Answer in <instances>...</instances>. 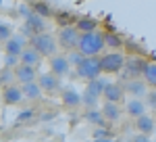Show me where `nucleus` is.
<instances>
[{"label":"nucleus","mask_w":156,"mask_h":142,"mask_svg":"<svg viewBox=\"0 0 156 142\" xmlns=\"http://www.w3.org/2000/svg\"><path fill=\"white\" fill-rule=\"evenodd\" d=\"M106 46L104 42V34L100 32H92V34H83L79 38V44H77V50L83 54V57H96L102 52V48Z\"/></svg>","instance_id":"nucleus-1"},{"label":"nucleus","mask_w":156,"mask_h":142,"mask_svg":"<svg viewBox=\"0 0 156 142\" xmlns=\"http://www.w3.org/2000/svg\"><path fill=\"white\" fill-rule=\"evenodd\" d=\"M31 48H36L40 54L44 57H54L56 54V40L52 38L50 34H37V36H31Z\"/></svg>","instance_id":"nucleus-2"},{"label":"nucleus","mask_w":156,"mask_h":142,"mask_svg":"<svg viewBox=\"0 0 156 142\" xmlns=\"http://www.w3.org/2000/svg\"><path fill=\"white\" fill-rule=\"evenodd\" d=\"M100 73H102V65H100V59L98 57H85V61L77 67V75L87 80V82L98 80Z\"/></svg>","instance_id":"nucleus-3"},{"label":"nucleus","mask_w":156,"mask_h":142,"mask_svg":"<svg viewBox=\"0 0 156 142\" xmlns=\"http://www.w3.org/2000/svg\"><path fill=\"white\" fill-rule=\"evenodd\" d=\"M125 54L123 52H108L100 59V65H102V71L106 73H119L125 67Z\"/></svg>","instance_id":"nucleus-4"},{"label":"nucleus","mask_w":156,"mask_h":142,"mask_svg":"<svg viewBox=\"0 0 156 142\" xmlns=\"http://www.w3.org/2000/svg\"><path fill=\"white\" fill-rule=\"evenodd\" d=\"M79 38H81V34L77 32V27L75 25H69V27H60L56 40H58V44L62 48L73 50V48H77V44H79Z\"/></svg>","instance_id":"nucleus-5"},{"label":"nucleus","mask_w":156,"mask_h":142,"mask_svg":"<svg viewBox=\"0 0 156 142\" xmlns=\"http://www.w3.org/2000/svg\"><path fill=\"white\" fill-rule=\"evenodd\" d=\"M146 69V61H142L140 57H129L125 61V67H123V75L129 80H140V75H144Z\"/></svg>","instance_id":"nucleus-6"},{"label":"nucleus","mask_w":156,"mask_h":142,"mask_svg":"<svg viewBox=\"0 0 156 142\" xmlns=\"http://www.w3.org/2000/svg\"><path fill=\"white\" fill-rule=\"evenodd\" d=\"M71 69V63L67 57H62V54H54V57H50V73L52 75H56V77H62V75H67Z\"/></svg>","instance_id":"nucleus-7"},{"label":"nucleus","mask_w":156,"mask_h":142,"mask_svg":"<svg viewBox=\"0 0 156 142\" xmlns=\"http://www.w3.org/2000/svg\"><path fill=\"white\" fill-rule=\"evenodd\" d=\"M25 48L27 46H25V38L23 36H12L11 40L4 42V50H6L9 57H17V59H19V57L23 54Z\"/></svg>","instance_id":"nucleus-8"},{"label":"nucleus","mask_w":156,"mask_h":142,"mask_svg":"<svg viewBox=\"0 0 156 142\" xmlns=\"http://www.w3.org/2000/svg\"><path fill=\"white\" fill-rule=\"evenodd\" d=\"M36 67H29V65H17V69H15V80L23 86L36 82Z\"/></svg>","instance_id":"nucleus-9"},{"label":"nucleus","mask_w":156,"mask_h":142,"mask_svg":"<svg viewBox=\"0 0 156 142\" xmlns=\"http://www.w3.org/2000/svg\"><path fill=\"white\" fill-rule=\"evenodd\" d=\"M44 27H46V23H44V19H42L40 15L29 13V15L25 17V29H27V32H31L34 36L44 34Z\"/></svg>","instance_id":"nucleus-10"},{"label":"nucleus","mask_w":156,"mask_h":142,"mask_svg":"<svg viewBox=\"0 0 156 142\" xmlns=\"http://www.w3.org/2000/svg\"><path fill=\"white\" fill-rule=\"evenodd\" d=\"M40 88H42V92H48V94H54L56 90H60V82L56 75H52V73H44V75H40Z\"/></svg>","instance_id":"nucleus-11"},{"label":"nucleus","mask_w":156,"mask_h":142,"mask_svg":"<svg viewBox=\"0 0 156 142\" xmlns=\"http://www.w3.org/2000/svg\"><path fill=\"white\" fill-rule=\"evenodd\" d=\"M23 98H25L23 90H21L19 86H6V88L2 90V100H4L6 105H19Z\"/></svg>","instance_id":"nucleus-12"},{"label":"nucleus","mask_w":156,"mask_h":142,"mask_svg":"<svg viewBox=\"0 0 156 142\" xmlns=\"http://www.w3.org/2000/svg\"><path fill=\"white\" fill-rule=\"evenodd\" d=\"M123 94H125V88L121 84H108L106 90H104L106 103H115V105H119L121 100H123Z\"/></svg>","instance_id":"nucleus-13"},{"label":"nucleus","mask_w":156,"mask_h":142,"mask_svg":"<svg viewBox=\"0 0 156 142\" xmlns=\"http://www.w3.org/2000/svg\"><path fill=\"white\" fill-rule=\"evenodd\" d=\"M146 88H148V84L144 80H129L125 84V92H129L133 98H142L146 94Z\"/></svg>","instance_id":"nucleus-14"},{"label":"nucleus","mask_w":156,"mask_h":142,"mask_svg":"<svg viewBox=\"0 0 156 142\" xmlns=\"http://www.w3.org/2000/svg\"><path fill=\"white\" fill-rule=\"evenodd\" d=\"M135 128H137V132H140V134L150 136V134L156 130L154 117H150V115H142V117H137V119H135Z\"/></svg>","instance_id":"nucleus-15"},{"label":"nucleus","mask_w":156,"mask_h":142,"mask_svg":"<svg viewBox=\"0 0 156 142\" xmlns=\"http://www.w3.org/2000/svg\"><path fill=\"white\" fill-rule=\"evenodd\" d=\"M19 59H21V65H29V67H37V63L42 61V54L37 52L36 48L27 46V48L23 50V54H21Z\"/></svg>","instance_id":"nucleus-16"},{"label":"nucleus","mask_w":156,"mask_h":142,"mask_svg":"<svg viewBox=\"0 0 156 142\" xmlns=\"http://www.w3.org/2000/svg\"><path fill=\"white\" fill-rule=\"evenodd\" d=\"M125 111L131 115V117H142L146 115V105L140 100V98H131V100H127V105H125Z\"/></svg>","instance_id":"nucleus-17"},{"label":"nucleus","mask_w":156,"mask_h":142,"mask_svg":"<svg viewBox=\"0 0 156 142\" xmlns=\"http://www.w3.org/2000/svg\"><path fill=\"white\" fill-rule=\"evenodd\" d=\"M75 27H77V32L83 36V34H92V32H98V21L96 19H92V17H81L77 23H75Z\"/></svg>","instance_id":"nucleus-18"},{"label":"nucleus","mask_w":156,"mask_h":142,"mask_svg":"<svg viewBox=\"0 0 156 142\" xmlns=\"http://www.w3.org/2000/svg\"><path fill=\"white\" fill-rule=\"evenodd\" d=\"M62 103L69 106H79L81 105V94L75 88H65L62 90Z\"/></svg>","instance_id":"nucleus-19"},{"label":"nucleus","mask_w":156,"mask_h":142,"mask_svg":"<svg viewBox=\"0 0 156 142\" xmlns=\"http://www.w3.org/2000/svg\"><path fill=\"white\" fill-rule=\"evenodd\" d=\"M106 86H108L106 80L98 77V80H92V82H87V88H85V92H90V94H94V96H100V94H104Z\"/></svg>","instance_id":"nucleus-20"},{"label":"nucleus","mask_w":156,"mask_h":142,"mask_svg":"<svg viewBox=\"0 0 156 142\" xmlns=\"http://www.w3.org/2000/svg\"><path fill=\"white\" fill-rule=\"evenodd\" d=\"M21 90H23V96H25V98H29V100H36V98L42 96V88H40V84H37V82L25 84Z\"/></svg>","instance_id":"nucleus-21"},{"label":"nucleus","mask_w":156,"mask_h":142,"mask_svg":"<svg viewBox=\"0 0 156 142\" xmlns=\"http://www.w3.org/2000/svg\"><path fill=\"white\" fill-rule=\"evenodd\" d=\"M102 115H104V119H108V121H117L119 115H121L119 105H115V103H104V106H102Z\"/></svg>","instance_id":"nucleus-22"},{"label":"nucleus","mask_w":156,"mask_h":142,"mask_svg":"<svg viewBox=\"0 0 156 142\" xmlns=\"http://www.w3.org/2000/svg\"><path fill=\"white\" fill-rule=\"evenodd\" d=\"M144 82L148 86L156 88V63H146V69H144Z\"/></svg>","instance_id":"nucleus-23"},{"label":"nucleus","mask_w":156,"mask_h":142,"mask_svg":"<svg viewBox=\"0 0 156 142\" xmlns=\"http://www.w3.org/2000/svg\"><path fill=\"white\" fill-rule=\"evenodd\" d=\"M29 6H31V13L40 15L42 19H44V17H50V15H52V9H50V4H48V2H31Z\"/></svg>","instance_id":"nucleus-24"},{"label":"nucleus","mask_w":156,"mask_h":142,"mask_svg":"<svg viewBox=\"0 0 156 142\" xmlns=\"http://www.w3.org/2000/svg\"><path fill=\"white\" fill-rule=\"evenodd\" d=\"M85 119L92 121V123H98V125H104V115H102V111H96V109L87 111L85 113Z\"/></svg>","instance_id":"nucleus-25"},{"label":"nucleus","mask_w":156,"mask_h":142,"mask_svg":"<svg viewBox=\"0 0 156 142\" xmlns=\"http://www.w3.org/2000/svg\"><path fill=\"white\" fill-rule=\"evenodd\" d=\"M104 42H106V46H112V48H119L123 44L121 36H117V34H104Z\"/></svg>","instance_id":"nucleus-26"},{"label":"nucleus","mask_w":156,"mask_h":142,"mask_svg":"<svg viewBox=\"0 0 156 142\" xmlns=\"http://www.w3.org/2000/svg\"><path fill=\"white\" fill-rule=\"evenodd\" d=\"M81 103H83L85 106H90V109H94V106L98 105V96L90 94V92H85V94H81Z\"/></svg>","instance_id":"nucleus-27"},{"label":"nucleus","mask_w":156,"mask_h":142,"mask_svg":"<svg viewBox=\"0 0 156 142\" xmlns=\"http://www.w3.org/2000/svg\"><path fill=\"white\" fill-rule=\"evenodd\" d=\"M83 61H85V57L79 52V50H75V52H71V54H69V63H71V65H75V67H79Z\"/></svg>","instance_id":"nucleus-28"},{"label":"nucleus","mask_w":156,"mask_h":142,"mask_svg":"<svg viewBox=\"0 0 156 142\" xmlns=\"http://www.w3.org/2000/svg\"><path fill=\"white\" fill-rule=\"evenodd\" d=\"M56 19H58L60 27H69V23L73 21V17L69 15V13H58V15H56Z\"/></svg>","instance_id":"nucleus-29"},{"label":"nucleus","mask_w":156,"mask_h":142,"mask_svg":"<svg viewBox=\"0 0 156 142\" xmlns=\"http://www.w3.org/2000/svg\"><path fill=\"white\" fill-rule=\"evenodd\" d=\"M12 36H11V27L6 23H0V42L2 40H11Z\"/></svg>","instance_id":"nucleus-30"},{"label":"nucleus","mask_w":156,"mask_h":142,"mask_svg":"<svg viewBox=\"0 0 156 142\" xmlns=\"http://www.w3.org/2000/svg\"><path fill=\"white\" fill-rule=\"evenodd\" d=\"M12 77H15V71H11V69H4V71H2V75H0V84L11 82Z\"/></svg>","instance_id":"nucleus-31"},{"label":"nucleus","mask_w":156,"mask_h":142,"mask_svg":"<svg viewBox=\"0 0 156 142\" xmlns=\"http://www.w3.org/2000/svg\"><path fill=\"white\" fill-rule=\"evenodd\" d=\"M31 117H34V111H23V113L17 115V121H25V119H31Z\"/></svg>","instance_id":"nucleus-32"},{"label":"nucleus","mask_w":156,"mask_h":142,"mask_svg":"<svg viewBox=\"0 0 156 142\" xmlns=\"http://www.w3.org/2000/svg\"><path fill=\"white\" fill-rule=\"evenodd\" d=\"M131 142H152V140H150L146 134H135V138H133Z\"/></svg>","instance_id":"nucleus-33"},{"label":"nucleus","mask_w":156,"mask_h":142,"mask_svg":"<svg viewBox=\"0 0 156 142\" xmlns=\"http://www.w3.org/2000/svg\"><path fill=\"white\" fill-rule=\"evenodd\" d=\"M148 103H150L152 109H156V90H152V92L148 94Z\"/></svg>","instance_id":"nucleus-34"},{"label":"nucleus","mask_w":156,"mask_h":142,"mask_svg":"<svg viewBox=\"0 0 156 142\" xmlns=\"http://www.w3.org/2000/svg\"><path fill=\"white\" fill-rule=\"evenodd\" d=\"M15 63H17V57H6V69H9V67H12Z\"/></svg>","instance_id":"nucleus-35"},{"label":"nucleus","mask_w":156,"mask_h":142,"mask_svg":"<svg viewBox=\"0 0 156 142\" xmlns=\"http://www.w3.org/2000/svg\"><path fill=\"white\" fill-rule=\"evenodd\" d=\"M96 142H112V140H110V138H98Z\"/></svg>","instance_id":"nucleus-36"},{"label":"nucleus","mask_w":156,"mask_h":142,"mask_svg":"<svg viewBox=\"0 0 156 142\" xmlns=\"http://www.w3.org/2000/svg\"><path fill=\"white\" fill-rule=\"evenodd\" d=\"M0 6H2V2H0Z\"/></svg>","instance_id":"nucleus-37"},{"label":"nucleus","mask_w":156,"mask_h":142,"mask_svg":"<svg viewBox=\"0 0 156 142\" xmlns=\"http://www.w3.org/2000/svg\"><path fill=\"white\" fill-rule=\"evenodd\" d=\"M154 142H156V140H154Z\"/></svg>","instance_id":"nucleus-38"}]
</instances>
